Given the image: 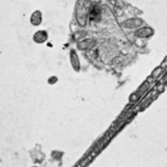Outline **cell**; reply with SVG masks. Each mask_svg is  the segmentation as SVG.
Instances as JSON below:
<instances>
[{
    "label": "cell",
    "mask_w": 167,
    "mask_h": 167,
    "mask_svg": "<svg viewBox=\"0 0 167 167\" xmlns=\"http://www.w3.org/2000/svg\"><path fill=\"white\" fill-rule=\"evenodd\" d=\"M46 38H47V35H46V32L42 30H40V32H38L34 35L35 42H38V43H42V42H45Z\"/></svg>",
    "instance_id": "cell-3"
},
{
    "label": "cell",
    "mask_w": 167,
    "mask_h": 167,
    "mask_svg": "<svg viewBox=\"0 0 167 167\" xmlns=\"http://www.w3.org/2000/svg\"><path fill=\"white\" fill-rule=\"evenodd\" d=\"M153 34V30L149 27L143 28L140 30H138V36L142 38H149Z\"/></svg>",
    "instance_id": "cell-1"
},
{
    "label": "cell",
    "mask_w": 167,
    "mask_h": 167,
    "mask_svg": "<svg viewBox=\"0 0 167 167\" xmlns=\"http://www.w3.org/2000/svg\"><path fill=\"white\" fill-rule=\"evenodd\" d=\"M30 21L34 24V26H38L42 21V14L39 11H36L33 13L31 16Z\"/></svg>",
    "instance_id": "cell-2"
},
{
    "label": "cell",
    "mask_w": 167,
    "mask_h": 167,
    "mask_svg": "<svg viewBox=\"0 0 167 167\" xmlns=\"http://www.w3.org/2000/svg\"><path fill=\"white\" fill-rule=\"evenodd\" d=\"M32 167H38V166H32Z\"/></svg>",
    "instance_id": "cell-4"
}]
</instances>
